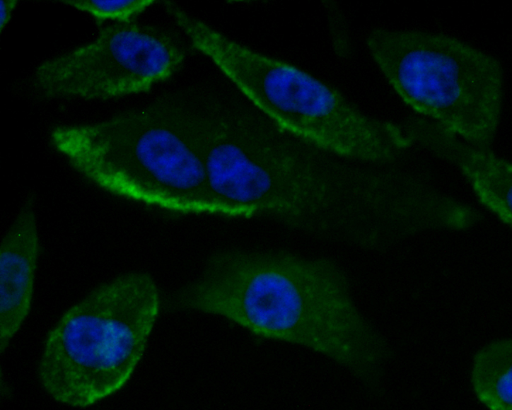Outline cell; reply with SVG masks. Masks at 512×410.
I'll return each instance as SVG.
<instances>
[{
  "instance_id": "1",
  "label": "cell",
  "mask_w": 512,
  "mask_h": 410,
  "mask_svg": "<svg viewBox=\"0 0 512 410\" xmlns=\"http://www.w3.org/2000/svg\"><path fill=\"white\" fill-rule=\"evenodd\" d=\"M173 303L310 348L371 388L378 387L388 357L385 341L354 305L347 277L326 259L284 252L221 253Z\"/></svg>"
},
{
  "instance_id": "2",
  "label": "cell",
  "mask_w": 512,
  "mask_h": 410,
  "mask_svg": "<svg viewBox=\"0 0 512 410\" xmlns=\"http://www.w3.org/2000/svg\"><path fill=\"white\" fill-rule=\"evenodd\" d=\"M205 167L213 213L272 215L308 233L332 235L357 193L333 154L287 133L264 115H212Z\"/></svg>"
},
{
  "instance_id": "3",
  "label": "cell",
  "mask_w": 512,
  "mask_h": 410,
  "mask_svg": "<svg viewBox=\"0 0 512 410\" xmlns=\"http://www.w3.org/2000/svg\"><path fill=\"white\" fill-rule=\"evenodd\" d=\"M211 115L168 102L54 129L55 148L81 175L122 197L182 213H212L205 146Z\"/></svg>"
},
{
  "instance_id": "4",
  "label": "cell",
  "mask_w": 512,
  "mask_h": 410,
  "mask_svg": "<svg viewBox=\"0 0 512 410\" xmlns=\"http://www.w3.org/2000/svg\"><path fill=\"white\" fill-rule=\"evenodd\" d=\"M159 307L157 286L145 273L97 286L47 335L38 366L45 391L59 403L84 408L120 390L144 354Z\"/></svg>"
},
{
  "instance_id": "5",
  "label": "cell",
  "mask_w": 512,
  "mask_h": 410,
  "mask_svg": "<svg viewBox=\"0 0 512 410\" xmlns=\"http://www.w3.org/2000/svg\"><path fill=\"white\" fill-rule=\"evenodd\" d=\"M197 49L261 112L291 135L339 158L383 161L407 144L392 123L366 116L303 70L256 52L213 28Z\"/></svg>"
},
{
  "instance_id": "6",
  "label": "cell",
  "mask_w": 512,
  "mask_h": 410,
  "mask_svg": "<svg viewBox=\"0 0 512 410\" xmlns=\"http://www.w3.org/2000/svg\"><path fill=\"white\" fill-rule=\"evenodd\" d=\"M367 46L393 89L417 112L477 144L492 137L503 89L494 57L455 38L417 31L374 30Z\"/></svg>"
},
{
  "instance_id": "7",
  "label": "cell",
  "mask_w": 512,
  "mask_h": 410,
  "mask_svg": "<svg viewBox=\"0 0 512 410\" xmlns=\"http://www.w3.org/2000/svg\"><path fill=\"white\" fill-rule=\"evenodd\" d=\"M185 57L173 33L118 21L93 42L41 64L35 78L47 97L108 99L149 90L173 75Z\"/></svg>"
},
{
  "instance_id": "8",
  "label": "cell",
  "mask_w": 512,
  "mask_h": 410,
  "mask_svg": "<svg viewBox=\"0 0 512 410\" xmlns=\"http://www.w3.org/2000/svg\"><path fill=\"white\" fill-rule=\"evenodd\" d=\"M40 239L34 204L28 200L0 246V352L8 347L31 307Z\"/></svg>"
},
{
  "instance_id": "9",
  "label": "cell",
  "mask_w": 512,
  "mask_h": 410,
  "mask_svg": "<svg viewBox=\"0 0 512 410\" xmlns=\"http://www.w3.org/2000/svg\"><path fill=\"white\" fill-rule=\"evenodd\" d=\"M471 383L477 399L489 409H512L511 339L495 340L477 352Z\"/></svg>"
},
{
  "instance_id": "10",
  "label": "cell",
  "mask_w": 512,
  "mask_h": 410,
  "mask_svg": "<svg viewBox=\"0 0 512 410\" xmlns=\"http://www.w3.org/2000/svg\"><path fill=\"white\" fill-rule=\"evenodd\" d=\"M64 4L86 11L98 20H130L153 4V0L138 1H62Z\"/></svg>"
},
{
  "instance_id": "11",
  "label": "cell",
  "mask_w": 512,
  "mask_h": 410,
  "mask_svg": "<svg viewBox=\"0 0 512 410\" xmlns=\"http://www.w3.org/2000/svg\"><path fill=\"white\" fill-rule=\"evenodd\" d=\"M17 1L14 0L1 1V31L9 22L12 12L16 6Z\"/></svg>"
}]
</instances>
